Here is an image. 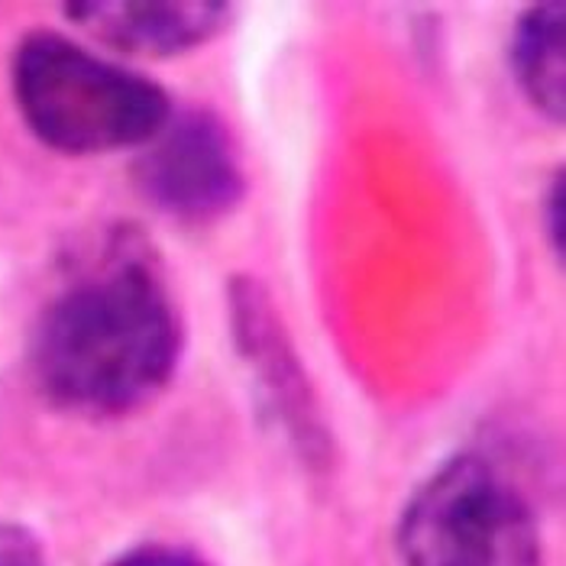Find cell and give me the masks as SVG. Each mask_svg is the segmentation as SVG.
Masks as SVG:
<instances>
[{
  "instance_id": "1",
  "label": "cell",
  "mask_w": 566,
  "mask_h": 566,
  "mask_svg": "<svg viewBox=\"0 0 566 566\" xmlns=\"http://www.w3.org/2000/svg\"><path fill=\"white\" fill-rule=\"evenodd\" d=\"M181 321L156 265L133 247L87 265L40 314L33 376L40 392L82 418H117L172 382Z\"/></svg>"
},
{
  "instance_id": "2",
  "label": "cell",
  "mask_w": 566,
  "mask_h": 566,
  "mask_svg": "<svg viewBox=\"0 0 566 566\" xmlns=\"http://www.w3.org/2000/svg\"><path fill=\"white\" fill-rule=\"evenodd\" d=\"M10 87L30 133L65 156L146 146L172 117L166 87L49 30L20 40Z\"/></svg>"
},
{
  "instance_id": "3",
  "label": "cell",
  "mask_w": 566,
  "mask_h": 566,
  "mask_svg": "<svg viewBox=\"0 0 566 566\" xmlns=\"http://www.w3.org/2000/svg\"><path fill=\"white\" fill-rule=\"evenodd\" d=\"M401 566H544L537 515L480 453L440 463L395 527Z\"/></svg>"
},
{
  "instance_id": "4",
  "label": "cell",
  "mask_w": 566,
  "mask_h": 566,
  "mask_svg": "<svg viewBox=\"0 0 566 566\" xmlns=\"http://www.w3.org/2000/svg\"><path fill=\"white\" fill-rule=\"evenodd\" d=\"M136 185L169 218L214 223L240 205L247 175L233 136L211 111H172L169 124L143 146Z\"/></svg>"
},
{
  "instance_id": "5",
  "label": "cell",
  "mask_w": 566,
  "mask_h": 566,
  "mask_svg": "<svg viewBox=\"0 0 566 566\" xmlns=\"http://www.w3.org/2000/svg\"><path fill=\"white\" fill-rule=\"evenodd\" d=\"M230 324L237 347L253 369V379L275 421L305 460L321 463L327 457V431L321 424L314 392L298 359L292 356L289 337L265 289L253 279H230Z\"/></svg>"
},
{
  "instance_id": "6",
  "label": "cell",
  "mask_w": 566,
  "mask_h": 566,
  "mask_svg": "<svg viewBox=\"0 0 566 566\" xmlns=\"http://www.w3.org/2000/svg\"><path fill=\"white\" fill-rule=\"evenodd\" d=\"M62 10L91 40L139 59H172L211 43L233 17L218 0H87Z\"/></svg>"
},
{
  "instance_id": "7",
  "label": "cell",
  "mask_w": 566,
  "mask_h": 566,
  "mask_svg": "<svg viewBox=\"0 0 566 566\" xmlns=\"http://www.w3.org/2000/svg\"><path fill=\"white\" fill-rule=\"evenodd\" d=\"M512 72L524 97L554 124H564L566 65H564V3L527 7L512 33Z\"/></svg>"
},
{
  "instance_id": "8",
  "label": "cell",
  "mask_w": 566,
  "mask_h": 566,
  "mask_svg": "<svg viewBox=\"0 0 566 566\" xmlns=\"http://www.w3.org/2000/svg\"><path fill=\"white\" fill-rule=\"evenodd\" d=\"M0 566H49L43 541L23 524L0 522Z\"/></svg>"
},
{
  "instance_id": "9",
  "label": "cell",
  "mask_w": 566,
  "mask_h": 566,
  "mask_svg": "<svg viewBox=\"0 0 566 566\" xmlns=\"http://www.w3.org/2000/svg\"><path fill=\"white\" fill-rule=\"evenodd\" d=\"M107 566H211L198 551L181 544H139Z\"/></svg>"
},
{
  "instance_id": "10",
  "label": "cell",
  "mask_w": 566,
  "mask_h": 566,
  "mask_svg": "<svg viewBox=\"0 0 566 566\" xmlns=\"http://www.w3.org/2000/svg\"><path fill=\"white\" fill-rule=\"evenodd\" d=\"M544 233L551 237V250L560 260L564 256V178L560 175H554L544 195Z\"/></svg>"
}]
</instances>
